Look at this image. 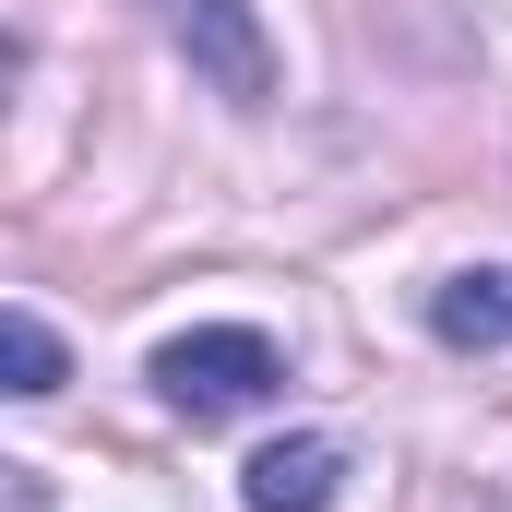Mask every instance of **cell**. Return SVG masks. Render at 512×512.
Masks as SVG:
<instances>
[{
    "label": "cell",
    "mask_w": 512,
    "mask_h": 512,
    "mask_svg": "<svg viewBox=\"0 0 512 512\" xmlns=\"http://www.w3.org/2000/svg\"><path fill=\"white\" fill-rule=\"evenodd\" d=\"M155 393L191 417V429H215V417H251L286 393V346L251 334V322H191V334H167L155 346Z\"/></svg>",
    "instance_id": "1"
},
{
    "label": "cell",
    "mask_w": 512,
    "mask_h": 512,
    "mask_svg": "<svg viewBox=\"0 0 512 512\" xmlns=\"http://www.w3.org/2000/svg\"><path fill=\"white\" fill-rule=\"evenodd\" d=\"M155 24H167V48L191 60L203 96H227V108H274V36H262L251 0H155Z\"/></svg>",
    "instance_id": "2"
},
{
    "label": "cell",
    "mask_w": 512,
    "mask_h": 512,
    "mask_svg": "<svg viewBox=\"0 0 512 512\" xmlns=\"http://www.w3.org/2000/svg\"><path fill=\"white\" fill-rule=\"evenodd\" d=\"M239 501H251V512H334V501H346V441H322V429L262 441L251 477H239Z\"/></svg>",
    "instance_id": "3"
},
{
    "label": "cell",
    "mask_w": 512,
    "mask_h": 512,
    "mask_svg": "<svg viewBox=\"0 0 512 512\" xmlns=\"http://www.w3.org/2000/svg\"><path fill=\"white\" fill-rule=\"evenodd\" d=\"M429 334H441L453 358L512 346V262H465V274H441V286H429Z\"/></svg>",
    "instance_id": "4"
},
{
    "label": "cell",
    "mask_w": 512,
    "mask_h": 512,
    "mask_svg": "<svg viewBox=\"0 0 512 512\" xmlns=\"http://www.w3.org/2000/svg\"><path fill=\"white\" fill-rule=\"evenodd\" d=\"M0 370H12L0 393H24V405H36V393H60V370H72V358H60V334H48V322H36L24 298L0 310Z\"/></svg>",
    "instance_id": "5"
}]
</instances>
